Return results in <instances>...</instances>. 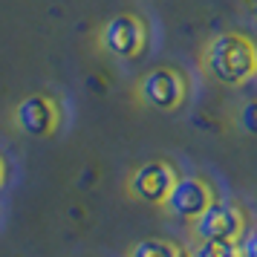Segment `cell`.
<instances>
[{
  "mask_svg": "<svg viewBox=\"0 0 257 257\" xmlns=\"http://www.w3.org/2000/svg\"><path fill=\"white\" fill-rule=\"evenodd\" d=\"M237 248H240V257H257V228L245 231L237 237Z\"/></svg>",
  "mask_w": 257,
  "mask_h": 257,
  "instance_id": "obj_11",
  "label": "cell"
},
{
  "mask_svg": "<svg viewBox=\"0 0 257 257\" xmlns=\"http://www.w3.org/2000/svg\"><path fill=\"white\" fill-rule=\"evenodd\" d=\"M240 127H243L248 136H257V101H248V104L240 110Z\"/></svg>",
  "mask_w": 257,
  "mask_h": 257,
  "instance_id": "obj_10",
  "label": "cell"
},
{
  "mask_svg": "<svg viewBox=\"0 0 257 257\" xmlns=\"http://www.w3.org/2000/svg\"><path fill=\"white\" fill-rule=\"evenodd\" d=\"M205 67L225 87L257 78V44L240 32H222L205 49Z\"/></svg>",
  "mask_w": 257,
  "mask_h": 257,
  "instance_id": "obj_1",
  "label": "cell"
},
{
  "mask_svg": "<svg viewBox=\"0 0 257 257\" xmlns=\"http://www.w3.org/2000/svg\"><path fill=\"white\" fill-rule=\"evenodd\" d=\"M194 234L199 240H237L243 234V214L231 202L214 199L194 220Z\"/></svg>",
  "mask_w": 257,
  "mask_h": 257,
  "instance_id": "obj_5",
  "label": "cell"
},
{
  "mask_svg": "<svg viewBox=\"0 0 257 257\" xmlns=\"http://www.w3.org/2000/svg\"><path fill=\"white\" fill-rule=\"evenodd\" d=\"M191 257H240L237 240H199Z\"/></svg>",
  "mask_w": 257,
  "mask_h": 257,
  "instance_id": "obj_9",
  "label": "cell"
},
{
  "mask_svg": "<svg viewBox=\"0 0 257 257\" xmlns=\"http://www.w3.org/2000/svg\"><path fill=\"white\" fill-rule=\"evenodd\" d=\"M145 24L133 15H116L110 18L101 29V47L113 55V58H136L145 49Z\"/></svg>",
  "mask_w": 257,
  "mask_h": 257,
  "instance_id": "obj_3",
  "label": "cell"
},
{
  "mask_svg": "<svg viewBox=\"0 0 257 257\" xmlns=\"http://www.w3.org/2000/svg\"><path fill=\"white\" fill-rule=\"evenodd\" d=\"M174 182H176V174L168 162H145L142 168H136L130 174L127 191L136 199L148 202V205H165Z\"/></svg>",
  "mask_w": 257,
  "mask_h": 257,
  "instance_id": "obj_4",
  "label": "cell"
},
{
  "mask_svg": "<svg viewBox=\"0 0 257 257\" xmlns=\"http://www.w3.org/2000/svg\"><path fill=\"white\" fill-rule=\"evenodd\" d=\"M3 179H6V165H3V159H0V185H3Z\"/></svg>",
  "mask_w": 257,
  "mask_h": 257,
  "instance_id": "obj_12",
  "label": "cell"
},
{
  "mask_svg": "<svg viewBox=\"0 0 257 257\" xmlns=\"http://www.w3.org/2000/svg\"><path fill=\"white\" fill-rule=\"evenodd\" d=\"M15 124L26 136L44 139L49 133H55V127H58V107L49 95H41V93L26 95L15 107Z\"/></svg>",
  "mask_w": 257,
  "mask_h": 257,
  "instance_id": "obj_6",
  "label": "cell"
},
{
  "mask_svg": "<svg viewBox=\"0 0 257 257\" xmlns=\"http://www.w3.org/2000/svg\"><path fill=\"white\" fill-rule=\"evenodd\" d=\"M139 95L153 110H176L185 98V78L171 67H156L142 78Z\"/></svg>",
  "mask_w": 257,
  "mask_h": 257,
  "instance_id": "obj_2",
  "label": "cell"
},
{
  "mask_svg": "<svg viewBox=\"0 0 257 257\" xmlns=\"http://www.w3.org/2000/svg\"><path fill=\"white\" fill-rule=\"evenodd\" d=\"M211 202H214V191L199 176H182V179H176L168 199H165V205L174 211L176 217H182V220H197Z\"/></svg>",
  "mask_w": 257,
  "mask_h": 257,
  "instance_id": "obj_7",
  "label": "cell"
},
{
  "mask_svg": "<svg viewBox=\"0 0 257 257\" xmlns=\"http://www.w3.org/2000/svg\"><path fill=\"white\" fill-rule=\"evenodd\" d=\"M127 257H185V254H182V248H176L168 240H142L130 248Z\"/></svg>",
  "mask_w": 257,
  "mask_h": 257,
  "instance_id": "obj_8",
  "label": "cell"
}]
</instances>
